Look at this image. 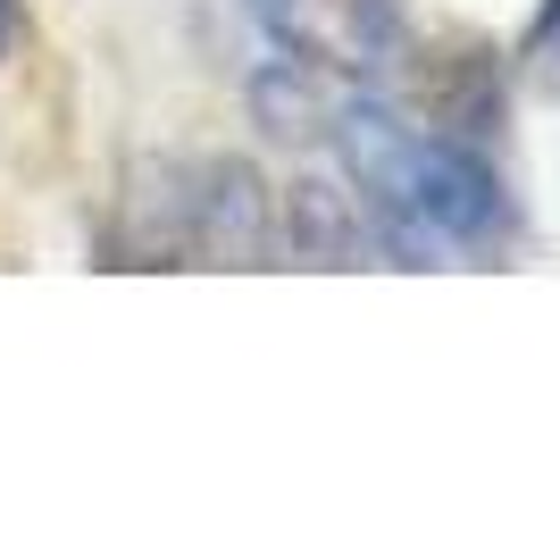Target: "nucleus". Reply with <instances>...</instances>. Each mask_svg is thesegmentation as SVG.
<instances>
[{
  "label": "nucleus",
  "instance_id": "obj_1",
  "mask_svg": "<svg viewBox=\"0 0 560 560\" xmlns=\"http://www.w3.org/2000/svg\"><path fill=\"white\" fill-rule=\"evenodd\" d=\"M335 167L369 210L376 252H394L401 268H452V259H486L518 234L511 185L486 160V142L452 135V126H419L376 93H343L327 117Z\"/></svg>",
  "mask_w": 560,
  "mask_h": 560
},
{
  "label": "nucleus",
  "instance_id": "obj_2",
  "mask_svg": "<svg viewBox=\"0 0 560 560\" xmlns=\"http://www.w3.org/2000/svg\"><path fill=\"white\" fill-rule=\"evenodd\" d=\"M243 9L277 50H293L327 75H385L410 50L394 0H243Z\"/></svg>",
  "mask_w": 560,
  "mask_h": 560
},
{
  "label": "nucleus",
  "instance_id": "obj_3",
  "mask_svg": "<svg viewBox=\"0 0 560 560\" xmlns=\"http://www.w3.org/2000/svg\"><path fill=\"white\" fill-rule=\"evenodd\" d=\"M185 192H176V252L210 259V268H259L268 243H277V201L259 185V167L243 160H201L176 167Z\"/></svg>",
  "mask_w": 560,
  "mask_h": 560
},
{
  "label": "nucleus",
  "instance_id": "obj_4",
  "mask_svg": "<svg viewBox=\"0 0 560 560\" xmlns=\"http://www.w3.org/2000/svg\"><path fill=\"white\" fill-rule=\"evenodd\" d=\"M284 252L310 259V268H360V259L376 252L360 192H351V185H327V176L293 185V192H284Z\"/></svg>",
  "mask_w": 560,
  "mask_h": 560
},
{
  "label": "nucleus",
  "instance_id": "obj_5",
  "mask_svg": "<svg viewBox=\"0 0 560 560\" xmlns=\"http://www.w3.org/2000/svg\"><path fill=\"white\" fill-rule=\"evenodd\" d=\"M527 68H536V75H560V0H544L536 25H527Z\"/></svg>",
  "mask_w": 560,
  "mask_h": 560
},
{
  "label": "nucleus",
  "instance_id": "obj_6",
  "mask_svg": "<svg viewBox=\"0 0 560 560\" xmlns=\"http://www.w3.org/2000/svg\"><path fill=\"white\" fill-rule=\"evenodd\" d=\"M18 43V0H0V50Z\"/></svg>",
  "mask_w": 560,
  "mask_h": 560
}]
</instances>
